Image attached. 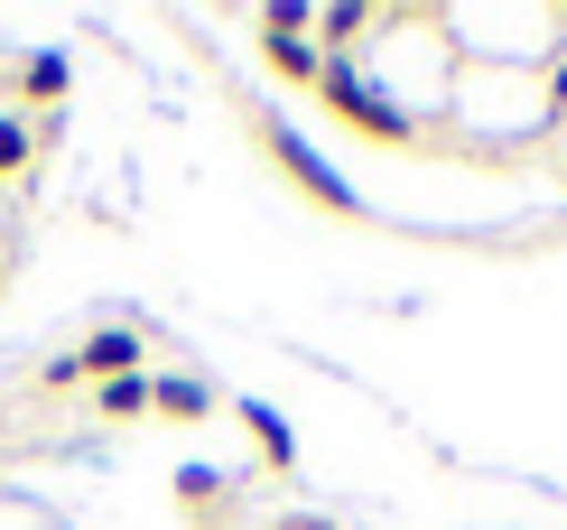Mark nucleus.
Wrapping results in <instances>:
<instances>
[{"instance_id": "nucleus-1", "label": "nucleus", "mask_w": 567, "mask_h": 530, "mask_svg": "<svg viewBox=\"0 0 567 530\" xmlns=\"http://www.w3.org/2000/svg\"><path fill=\"white\" fill-rule=\"evenodd\" d=\"M317 93H326V103H336L363 140H400V131H410V122H400V103H391V93L372 84L353 57H326V65H317Z\"/></svg>"}, {"instance_id": "nucleus-2", "label": "nucleus", "mask_w": 567, "mask_h": 530, "mask_svg": "<svg viewBox=\"0 0 567 530\" xmlns=\"http://www.w3.org/2000/svg\"><path fill=\"white\" fill-rule=\"evenodd\" d=\"M270 150H279V159L298 167V186H307V196H326V205H353V196H344V177H336V167H326L317 150H307L298 131H270Z\"/></svg>"}, {"instance_id": "nucleus-3", "label": "nucleus", "mask_w": 567, "mask_h": 530, "mask_svg": "<svg viewBox=\"0 0 567 530\" xmlns=\"http://www.w3.org/2000/svg\"><path fill=\"white\" fill-rule=\"evenodd\" d=\"M131 354H140V345H131V335H93V345L75 354V364H56V373H122V364H131Z\"/></svg>"}, {"instance_id": "nucleus-4", "label": "nucleus", "mask_w": 567, "mask_h": 530, "mask_svg": "<svg viewBox=\"0 0 567 530\" xmlns=\"http://www.w3.org/2000/svg\"><path fill=\"white\" fill-rule=\"evenodd\" d=\"M243 419H251V438H261V456H270V466H289V428H279L270 409H243Z\"/></svg>"}, {"instance_id": "nucleus-5", "label": "nucleus", "mask_w": 567, "mask_h": 530, "mask_svg": "<svg viewBox=\"0 0 567 530\" xmlns=\"http://www.w3.org/2000/svg\"><path fill=\"white\" fill-rule=\"evenodd\" d=\"M103 409H112V419H131V409H150V381H140V373H131V381H103Z\"/></svg>"}, {"instance_id": "nucleus-6", "label": "nucleus", "mask_w": 567, "mask_h": 530, "mask_svg": "<svg viewBox=\"0 0 567 530\" xmlns=\"http://www.w3.org/2000/svg\"><path fill=\"white\" fill-rule=\"evenodd\" d=\"M150 400H158V409H177V419H196V409H205V391H196V381H158Z\"/></svg>"}, {"instance_id": "nucleus-7", "label": "nucleus", "mask_w": 567, "mask_h": 530, "mask_svg": "<svg viewBox=\"0 0 567 530\" xmlns=\"http://www.w3.org/2000/svg\"><path fill=\"white\" fill-rule=\"evenodd\" d=\"M19 159H29V131H19V122H0V167H19Z\"/></svg>"}]
</instances>
